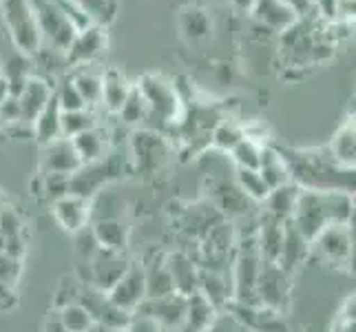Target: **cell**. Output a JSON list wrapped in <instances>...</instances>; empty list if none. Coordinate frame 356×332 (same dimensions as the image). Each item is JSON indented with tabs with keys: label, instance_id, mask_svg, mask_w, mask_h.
<instances>
[{
	"label": "cell",
	"instance_id": "cell-31",
	"mask_svg": "<svg viewBox=\"0 0 356 332\" xmlns=\"http://www.w3.org/2000/svg\"><path fill=\"white\" fill-rule=\"evenodd\" d=\"M142 270H144V281H146V299L164 297V294L175 292L162 253L151 257L146 264H142Z\"/></svg>",
	"mask_w": 356,
	"mask_h": 332
},
{
	"label": "cell",
	"instance_id": "cell-8",
	"mask_svg": "<svg viewBox=\"0 0 356 332\" xmlns=\"http://www.w3.org/2000/svg\"><path fill=\"white\" fill-rule=\"evenodd\" d=\"M310 251H314L325 264H332L337 268H350L354 253L352 224L327 226L310 242Z\"/></svg>",
	"mask_w": 356,
	"mask_h": 332
},
{
	"label": "cell",
	"instance_id": "cell-43",
	"mask_svg": "<svg viewBox=\"0 0 356 332\" xmlns=\"http://www.w3.org/2000/svg\"><path fill=\"white\" fill-rule=\"evenodd\" d=\"M54 93H56L58 104H60V109H63V111H78V109H87V104H84L82 95H80V91L76 89V84H73V80H71L69 73H65V76L56 82Z\"/></svg>",
	"mask_w": 356,
	"mask_h": 332
},
{
	"label": "cell",
	"instance_id": "cell-11",
	"mask_svg": "<svg viewBox=\"0 0 356 332\" xmlns=\"http://www.w3.org/2000/svg\"><path fill=\"white\" fill-rule=\"evenodd\" d=\"M257 303L275 313H284L290 303V275L277 264L264 262L257 281Z\"/></svg>",
	"mask_w": 356,
	"mask_h": 332
},
{
	"label": "cell",
	"instance_id": "cell-41",
	"mask_svg": "<svg viewBox=\"0 0 356 332\" xmlns=\"http://www.w3.org/2000/svg\"><path fill=\"white\" fill-rule=\"evenodd\" d=\"M58 317L63 326L67 328V332H87V328L93 324L91 315L82 308L78 301H69L65 306H60Z\"/></svg>",
	"mask_w": 356,
	"mask_h": 332
},
{
	"label": "cell",
	"instance_id": "cell-35",
	"mask_svg": "<svg viewBox=\"0 0 356 332\" xmlns=\"http://www.w3.org/2000/svg\"><path fill=\"white\" fill-rule=\"evenodd\" d=\"M299 187L294 182L284 184V187H277V189H270L266 202V215L275 217L279 221H288L292 217L294 211V204H297L299 198Z\"/></svg>",
	"mask_w": 356,
	"mask_h": 332
},
{
	"label": "cell",
	"instance_id": "cell-56",
	"mask_svg": "<svg viewBox=\"0 0 356 332\" xmlns=\"http://www.w3.org/2000/svg\"><path fill=\"white\" fill-rule=\"evenodd\" d=\"M3 206H5V202H3V198H0V211H3Z\"/></svg>",
	"mask_w": 356,
	"mask_h": 332
},
{
	"label": "cell",
	"instance_id": "cell-32",
	"mask_svg": "<svg viewBox=\"0 0 356 332\" xmlns=\"http://www.w3.org/2000/svg\"><path fill=\"white\" fill-rule=\"evenodd\" d=\"M133 84L127 80V76L120 69H104L102 73V106L108 113H118L120 106L124 104L127 95Z\"/></svg>",
	"mask_w": 356,
	"mask_h": 332
},
{
	"label": "cell",
	"instance_id": "cell-34",
	"mask_svg": "<svg viewBox=\"0 0 356 332\" xmlns=\"http://www.w3.org/2000/svg\"><path fill=\"white\" fill-rule=\"evenodd\" d=\"M60 118H63V109H60V104H58L56 93H51L49 102L44 104V109L40 111L38 118H35L33 125H31V131H33L35 140H38L40 146L63 135L60 133Z\"/></svg>",
	"mask_w": 356,
	"mask_h": 332
},
{
	"label": "cell",
	"instance_id": "cell-19",
	"mask_svg": "<svg viewBox=\"0 0 356 332\" xmlns=\"http://www.w3.org/2000/svg\"><path fill=\"white\" fill-rule=\"evenodd\" d=\"M51 213L58 224L73 235V232H78L80 228L91 224V200H84L69 193L65 198L54 202Z\"/></svg>",
	"mask_w": 356,
	"mask_h": 332
},
{
	"label": "cell",
	"instance_id": "cell-53",
	"mask_svg": "<svg viewBox=\"0 0 356 332\" xmlns=\"http://www.w3.org/2000/svg\"><path fill=\"white\" fill-rule=\"evenodd\" d=\"M9 95V87H7V82H5V78L0 76V104L5 102V97Z\"/></svg>",
	"mask_w": 356,
	"mask_h": 332
},
{
	"label": "cell",
	"instance_id": "cell-5",
	"mask_svg": "<svg viewBox=\"0 0 356 332\" xmlns=\"http://www.w3.org/2000/svg\"><path fill=\"white\" fill-rule=\"evenodd\" d=\"M135 87L140 89L142 97L149 106V118H157L162 125H175L181 116L184 100L175 82H170L155 73H146L138 80Z\"/></svg>",
	"mask_w": 356,
	"mask_h": 332
},
{
	"label": "cell",
	"instance_id": "cell-46",
	"mask_svg": "<svg viewBox=\"0 0 356 332\" xmlns=\"http://www.w3.org/2000/svg\"><path fill=\"white\" fill-rule=\"evenodd\" d=\"M22 264L20 260H14V257L0 255V292H14L18 277H20Z\"/></svg>",
	"mask_w": 356,
	"mask_h": 332
},
{
	"label": "cell",
	"instance_id": "cell-2",
	"mask_svg": "<svg viewBox=\"0 0 356 332\" xmlns=\"http://www.w3.org/2000/svg\"><path fill=\"white\" fill-rule=\"evenodd\" d=\"M332 20L321 16L299 18L288 31L279 35V56L288 69H308L332 58L337 35Z\"/></svg>",
	"mask_w": 356,
	"mask_h": 332
},
{
	"label": "cell",
	"instance_id": "cell-40",
	"mask_svg": "<svg viewBox=\"0 0 356 332\" xmlns=\"http://www.w3.org/2000/svg\"><path fill=\"white\" fill-rule=\"evenodd\" d=\"M71 3L78 5V9L93 24H100L104 29L115 18V0H71Z\"/></svg>",
	"mask_w": 356,
	"mask_h": 332
},
{
	"label": "cell",
	"instance_id": "cell-30",
	"mask_svg": "<svg viewBox=\"0 0 356 332\" xmlns=\"http://www.w3.org/2000/svg\"><path fill=\"white\" fill-rule=\"evenodd\" d=\"M325 149L330 151V155H332L341 166L354 168V162H356V129H354V116H350L337 129L332 142H330Z\"/></svg>",
	"mask_w": 356,
	"mask_h": 332
},
{
	"label": "cell",
	"instance_id": "cell-20",
	"mask_svg": "<svg viewBox=\"0 0 356 332\" xmlns=\"http://www.w3.org/2000/svg\"><path fill=\"white\" fill-rule=\"evenodd\" d=\"M0 255L14 260H22L24 255V219L9 204L0 211Z\"/></svg>",
	"mask_w": 356,
	"mask_h": 332
},
{
	"label": "cell",
	"instance_id": "cell-15",
	"mask_svg": "<svg viewBox=\"0 0 356 332\" xmlns=\"http://www.w3.org/2000/svg\"><path fill=\"white\" fill-rule=\"evenodd\" d=\"M118 308L133 313L138 306L146 299V281H144V270L142 264L131 262L129 270L118 279V284L106 292Z\"/></svg>",
	"mask_w": 356,
	"mask_h": 332
},
{
	"label": "cell",
	"instance_id": "cell-36",
	"mask_svg": "<svg viewBox=\"0 0 356 332\" xmlns=\"http://www.w3.org/2000/svg\"><path fill=\"white\" fill-rule=\"evenodd\" d=\"M97 116L93 113V109H78V111H63V118H60V133L65 138H76V135L89 131L97 127Z\"/></svg>",
	"mask_w": 356,
	"mask_h": 332
},
{
	"label": "cell",
	"instance_id": "cell-1",
	"mask_svg": "<svg viewBox=\"0 0 356 332\" xmlns=\"http://www.w3.org/2000/svg\"><path fill=\"white\" fill-rule=\"evenodd\" d=\"M275 149L286 159L292 182L305 191H341L354 195V168L341 166L327 149Z\"/></svg>",
	"mask_w": 356,
	"mask_h": 332
},
{
	"label": "cell",
	"instance_id": "cell-50",
	"mask_svg": "<svg viewBox=\"0 0 356 332\" xmlns=\"http://www.w3.org/2000/svg\"><path fill=\"white\" fill-rule=\"evenodd\" d=\"M281 3H286L299 18H312V16H318L314 0H281Z\"/></svg>",
	"mask_w": 356,
	"mask_h": 332
},
{
	"label": "cell",
	"instance_id": "cell-24",
	"mask_svg": "<svg viewBox=\"0 0 356 332\" xmlns=\"http://www.w3.org/2000/svg\"><path fill=\"white\" fill-rule=\"evenodd\" d=\"M217 317V308L202 292H193L186 297V315L179 332H206Z\"/></svg>",
	"mask_w": 356,
	"mask_h": 332
},
{
	"label": "cell",
	"instance_id": "cell-9",
	"mask_svg": "<svg viewBox=\"0 0 356 332\" xmlns=\"http://www.w3.org/2000/svg\"><path fill=\"white\" fill-rule=\"evenodd\" d=\"M131 157L140 173H157L168 157V142L164 140L162 133L153 129H140L131 138Z\"/></svg>",
	"mask_w": 356,
	"mask_h": 332
},
{
	"label": "cell",
	"instance_id": "cell-6",
	"mask_svg": "<svg viewBox=\"0 0 356 332\" xmlns=\"http://www.w3.org/2000/svg\"><path fill=\"white\" fill-rule=\"evenodd\" d=\"M0 14H3L5 29L16 49L27 56L38 52L42 45V35L29 0H5L0 5Z\"/></svg>",
	"mask_w": 356,
	"mask_h": 332
},
{
	"label": "cell",
	"instance_id": "cell-57",
	"mask_svg": "<svg viewBox=\"0 0 356 332\" xmlns=\"http://www.w3.org/2000/svg\"><path fill=\"white\" fill-rule=\"evenodd\" d=\"M111 332H127L124 328H120V330H111Z\"/></svg>",
	"mask_w": 356,
	"mask_h": 332
},
{
	"label": "cell",
	"instance_id": "cell-14",
	"mask_svg": "<svg viewBox=\"0 0 356 332\" xmlns=\"http://www.w3.org/2000/svg\"><path fill=\"white\" fill-rule=\"evenodd\" d=\"M135 310L144 313V315H151L155 322L164 328V332L166 330L179 332L184 315H186V297L179 292H170V294H164V297L144 299Z\"/></svg>",
	"mask_w": 356,
	"mask_h": 332
},
{
	"label": "cell",
	"instance_id": "cell-54",
	"mask_svg": "<svg viewBox=\"0 0 356 332\" xmlns=\"http://www.w3.org/2000/svg\"><path fill=\"white\" fill-rule=\"evenodd\" d=\"M87 332H111L106 326H102V324H97V322H93L89 328H87Z\"/></svg>",
	"mask_w": 356,
	"mask_h": 332
},
{
	"label": "cell",
	"instance_id": "cell-17",
	"mask_svg": "<svg viewBox=\"0 0 356 332\" xmlns=\"http://www.w3.org/2000/svg\"><path fill=\"white\" fill-rule=\"evenodd\" d=\"M248 14L254 24H259V27L268 29L270 33H279V35L288 31L299 20V16L286 3H281V0H254Z\"/></svg>",
	"mask_w": 356,
	"mask_h": 332
},
{
	"label": "cell",
	"instance_id": "cell-37",
	"mask_svg": "<svg viewBox=\"0 0 356 332\" xmlns=\"http://www.w3.org/2000/svg\"><path fill=\"white\" fill-rule=\"evenodd\" d=\"M235 184L250 202H264L268 198V184L257 168H235Z\"/></svg>",
	"mask_w": 356,
	"mask_h": 332
},
{
	"label": "cell",
	"instance_id": "cell-25",
	"mask_svg": "<svg viewBox=\"0 0 356 332\" xmlns=\"http://www.w3.org/2000/svg\"><path fill=\"white\" fill-rule=\"evenodd\" d=\"M91 228L102 248L127 251L129 226H127V221H122V217H93Z\"/></svg>",
	"mask_w": 356,
	"mask_h": 332
},
{
	"label": "cell",
	"instance_id": "cell-23",
	"mask_svg": "<svg viewBox=\"0 0 356 332\" xmlns=\"http://www.w3.org/2000/svg\"><path fill=\"white\" fill-rule=\"evenodd\" d=\"M197 292H202L217 310L224 308V306H228L232 301L230 273H222V270H211V268H200Z\"/></svg>",
	"mask_w": 356,
	"mask_h": 332
},
{
	"label": "cell",
	"instance_id": "cell-52",
	"mask_svg": "<svg viewBox=\"0 0 356 332\" xmlns=\"http://www.w3.org/2000/svg\"><path fill=\"white\" fill-rule=\"evenodd\" d=\"M232 7H237L239 11H250V7L254 5V0H230Z\"/></svg>",
	"mask_w": 356,
	"mask_h": 332
},
{
	"label": "cell",
	"instance_id": "cell-21",
	"mask_svg": "<svg viewBox=\"0 0 356 332\" xmlns=\"http://www.w3.org/2000/svg\"><path fill=\"white\" fill-rule=\"evenodd\" d=\"M164 262L168 268L170 281H173L175 292L188 297V294L197 292V281H200V266L186 253H168L164 255Z\"/></svg>",
	"mask_w": 356,
	"mask_h": 332
},
{
	"label": "cell",
	"instance_id": "cell-48",
	"mask_svg": "<svg viewBox=\"0 0 356 332\" xmlns=\"http://www.w3.org/2000/svg\"><path fill=\"white\" fill-rule=\"evenodd\" d=\"M0 125H5V127H18V125H22L20 104H18L16 95H7L5 102L0 104Z\"/></svg>",
	"mask_w": 356,
	"mask_h": 332
},
{
	"label": "cell",
	"instance_id": "cell-51",
	"mask_svg": "<svg viewBox=\"0 0 356 332\" xmlns=\"http://www.w3.org/2000/svg\"><path fill=\"white\" fill-rule=\"evenodd\" d=\"M44 332H67V328L63 326V322H60L58 313H51V315L47 317V322H44Z\"/></svg>",
	"mask_w": 356,
	"mask_h": 332
},
{
	"label": "cell",
	"instance_id": "cell-27",
	"mask_svg": "<svg viewBox=\"0 0 356 332\" xmlns=\"http://www.w3.org/2000/svg\"><path fill=\"white\" fill-rule=\"evenodd\" d=\"M179 29L188 42L206 40L213 31V18L200 5H186L179 11Z\"/></svg>",
	"mask_w": 356,
	"mask_h": 332
},
{
	"label": "cell",
	"instance_id": "cell-4",
	"mask_svg": "<svg viewBox=\"0 0 356 332\" xmlns=\"http://www.w3.org/2000/svg\"><path fill=\"white\" fill-rule=\"evenodd\" d=\"M124 175V159L120 153H106L95 162L82 164L76 173L69 177V193L78 198L91 200L113 180Z\"/></svg>",
	"mask_w": 356,
	"mask_h": 332
},
{
	"label": "cell",
	"instance_id": "cell-16",
	"mask_svg": "<svg viewBox=\"0 0 356 332\" xmlns=\"http://www.w3.org/2000/svg\"><path fill=\"white\" fill-rule=\"evenodd\" d=\"M82 166L80 157L73 149L71 138H60L42 144V153H40V173H63L71 175Z\"/></svg>",
	"mask_w": 356,
	"mask_h": 332
},
{
	"label": "cell",
	"instance_id": "cell-45",
	"mask_svg": "<svg viewBox=\"0 0 356 332\" xmlns=\"http://www.w3.org/2000/svg\"><path fill=\"white\" fill-rule=\"evenodd\" d=\"M69 177L71 175H63V173H40L42 195L47 200H51V204L60 198H65V195H69Z\"/></svg>",
	"mask_w": 356,
	"mask_h": 332
},
{
	"label": "cell",
	"instance_id": "cell-28",
	"mask_svg": "<svg viewBox=\"0 0 356 332\" xmlns=\"http://www.w3.org/2000/svg\"><path fill=\"white\" fill-rule=\"evenodd\" d=\"M102 73H104V69L95 71L93 63L69 71L73 84H76V89L80 91L84 104H87L89 109H93L102 102Z\"/></svg>",
	"mask_w": 356,
	"mask_h": 332
},
{
	"label": "cell",
	"instance_id": "cell-49",
	"mask_svg": "<svg viewBox=\"0 0 356 332\" xmlns=\"http://www.w3.org/2000/svg\"><path fill=\"white\" fill-rule=\"evenodd\" d=\"M127 332H164V328L159 326L151 315H144V313H131L129 317V324L124 328Z\"/></svg>",
	"mask_w": 356,
	"mask_h": 332
},
{
	"label": "cell",
	"instance_id": "cell-42",
	"mask_svg": "<svg viewBox=\"0 0 356 332\" xmlns=\"http://www.w3.org/2000/svg\"><path fill=\"white\" fill-rule=\"evenodd\" d=\"M243 135H245V131H243L239 125H235V122H230V120H219V122H217V127H215L213 133H211V142L217 146L219 151L230 153V149L243 138Z\"/></svg>",
	"mask_w": 356,
	"mask_h": 332
},
{
	"label": "cell",
	"instance_id": "cell-29",
	"mask_svg": "<svg viewBox=\"0 0 356 332\" xmlns=\"http://www.w3.org/2000/svg\"><path fill=\"white\" fill-rule=\"evenodd\" d=\"M257 171L261 173L264 182L268 184V189H277V187H284V184L292 182L286 159L275 149V144H264Z\"/></svg>",
	"mask_w": 356,
	"mask_h": 332
},
{
	"label": "cell",
	"instance_id": "cell-58",
	"mask_svg": "<svg viewBox=\"0 0 356 332\" xmlns=\"http://www.w3.org/2000/svg\"><path fill=\"white\" fill-rule=\"evenodd\" d=\"M3 3H5V0H0V5H3Z\"/></svg>",
	"mask_w": 356,
	"mask_h": 332
},
{
	"label": "cell",
	"instance_id": "cell-26",
	"mask_svg": "<svg viewBox=\"0 0 356 332\" xmlns=\"http://www.w3.org/2000/svg\"><path fill=\"white\" fill-rule=\"evenodd\" d=\"M284 228L286 221H279L270 215H264L261 226L257 230V248L264 262L277 264L279 253H281V244H284Z\"/></svg>",
	"mask_w": 356,
	"mask_h": 332
},
{
	"label": "cell",
	"instance_id": "cell-55",
	"mask_svg": "<svg viewBox=\"0 0 356 332\" xmlns=\"http://www.w3.org/2000/svg\"><path fill=\"white\" fill-rule=\"evenodd\" d=\"M204 3H211V5H217V3H224V0H204Z\"/></svg>",
	"mask_w": 356,
	"mask_h": 332
},
{
	"label": "cell",
	"instance_id": "cell-10",
	"mask_svg": "<svg viewBox=\"0 0 356 332\" xmlns=\"http://www.w3.org/2000/svg\"><path fill=\"white\" fill-rule=\"evenodd\" d=\"M84 310L91 315L93 322L106 326L108 330H120V328H127L129 324V317L131 313L118 308V306L108 299V294L93 288L91 284L89 286H82L76 290V299Z\"/></svg>",
	"mask_w": 356,
	"mask_h": 332
},
{
	"label": "cell",
	"instance_id": "cell-3",
	"mask_svg": "<svg viewBox=\"0 0 356 332\" xmlns=\"http://www.w3.org/2000/svg\"><path fill=\"white\" fill-rule=\"evenodd\" d=\"M352 217H354L352 193L301 189L290 221L305 239L312 242L327 226L352 224Z\"/></svg>",
	"mask_w": 356,
	"mask_h": 332
},
{
	"label": "cell",
	"instance_id": "cell-39",
	"mask_svg": "<svg viewBox=\"0 0 356 332\" xmlns=\"http://www.w3.org/2000/svg\"><path fill=\"white\" fill-rule=\"evenodd\" d=\"M264 144H259L250 135H243V138L230 149V159L235 162L237 168H257L259 166V157H261Z\"/></svg>",
	"mask_w": 356,
	"mask_h": 332
},
{
	"label": "cell",
	"instance_id": "cell-18",
	"mask_svg": "<svg viewBox=\"0 0 356 332\" xmlns=\"http://www.w3.org/2000/svg\"><path fill=\"white\" fill-rule=\"evenodd\" d=\"M54 87L49 80L35 76L31 73L29 80L24 82L22 91L16 95L18 97V104H20V116H22V125H33V120L38 118V113L44 109V104L49 102V97L54 93Z\"/></svg>",
	"mask_w": 356,
	"mask_h": 332
},
{
	"label": "cell",
	"instance_id": "cell-12",
	"mask_svg": "<svg viewBox=\"0 0 356 332\" xmlns=\"http://www.w3.org/2000/svg\"><path fill=\"white\" fill-rule=\"evenodd\" d=\"M106 52V29L100 24H89L87 29H80L73 35V40L69 42L65 58H67V67L69 71L82 67V65H91L93 60Z\"/></svg>",
	"mask_w": 356,
	"mask_h": 332
},
{
	"label": "cell",
	"instance_id": "cell-44",
	"mask_svg": "<svg viewBox=\"0 0 356 332\" xmlns=\"http://www.w3.org/2000/svg\"><path fill=\"white\" fill-rule=\"evenodd\" d=\"M73 248H76V253H78V257L84 262V264H89L93 257L100 253V242H97V237H95V232H93V228H91V224L89 226H84V228H80L78 232H73Z\"/></svg>",
	"mask_w": 356,
	"mask_h": 332
},
{
	"label": "cell",
	"instance_id": "cell-22",
	"mask_svg": "<svg viewBox=\"0 0 356 332\" xmlns=\"http://www.w3.org/2000/svg\"><path fill=\"white\" fill-rule=\"evenodd\" d=\"M310 242L305 239L301 232L292 226V221L288 219L286 221V228H284V244H281V253H279V260H277V266L281 270H286V273L292 277V273L297 270L305 260H308L310 255Z\"/></svg>",
	"mask_w": 356,
	"mask_h": 332
},
{
	"label": "cell",
	"instance_id": "cell-33",
	"mask_svg": "<svg viewBox=\"0 0 356 332\" xmlns=\"http://www.w3.org/2000/svg\"><path fill=\"white\" fill-rule=\"evenodd\" d=\"M71 142L82 164L95 162V159H100L108 153V138H106V131H102L100 125L76 135V138H71Z\"/></svg>",
	"mask_w": 356,
	"mask_h": 332
},
{
	"label": "cell",
	"instance_id": "cell-38",
	"mask_svg": "<svg viewBox=\"0 0 356 332\" xmlns=\"http://www.w3.org/2000/svg\"><path fill=\"white\" fill-rule=\"evenodd\" d=\"M118 116L127 127H140V125H144L146 120H149V106H146V100L142 97L140 89L135 87V84L131 87L124 104L120 106Z\"/></svg>",
	"mask_w": 356,
	"mask_h": 332
},
{
	"label": "cell",
	"instance_id": "cell-7",
	"mask_svg": "<svg viewBox=\"0 0 356 332\" xmlns=\"http://www.w3.org/2000/svg\"><path fill=\"white\" fill-rule=\"evenodd\" d=\"M35 22H38V29L42 35V42L60 49V52H67L69 42L76 35V27L73 22L60 11V7L54 3V0H29Z\"/></svg>",
	"mask_w": 356,
	"mask_h": 332
},
{
	"label": "cell",
	"instance_id": "cell-13",
	"mask_svg": "<svg viewBox=\"0 0 356 332\" xmlns=\"http://www.w3.org/2000/svg\"><path fill=\"white\" fill-rule=\"evenodd\" d=\"M131 260L127 257V251H108V248H100L93 260L89 262V270H91V286L108 292L118 279L129 270Z\"/></svg>",
	"mask_w": 356,
	"mask_h": 332
},
{
	"label": "cell",
	"instance_id": "cell-47",
	"mask_svg": "<svg viewBox=\"0 0 356 332\" xmlns=\"http://www.w3.org/2000/svg\"><path fill=\"white\" fill-rule=\"evenodd\" d=\"M330 332H354V294H348L343 301Z\"/></svg>",
	"mask_w": 356,
	"mask_h": 332
}]
</instances>
